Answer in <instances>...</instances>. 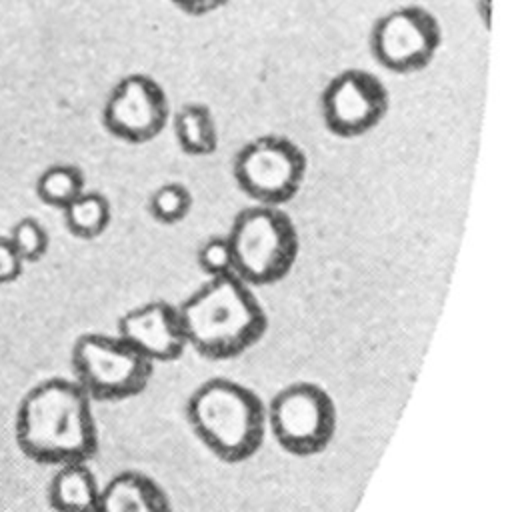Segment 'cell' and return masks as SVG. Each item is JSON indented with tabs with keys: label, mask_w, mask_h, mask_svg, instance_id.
<instances>
[{
	"label": "cell",
	"mask_w": 506,
	"mask_h": 512,
	"mask_svg": "<svg viewBox=\"0 0 506 512\" xmlns=\"http://www.w3.org/2000/svg\"><path fill=\"white\" fill-rule=\"evenodd\" d=\"M14 436L18 448L34 462H88L98 450L92 398L76 380L48 378L24 394Z\"/></svg>",
	"instance_id": "cell-1"
},
{
	"label": "cell",
	"mask_w": 506,
	"mask_h": 512,
	"mask_svg": "<svg viewBox=\"0 0 506 512\" xmlns=\"http://www.w3.org/2000/svg\"><path fill=\"white\" fill-rule=\"evenodd\" d=\"M176 308L186 346L208 360H230L244 354L268 326L252 286L234 274L208 278Z\"/></svg>",
	"instance_id": "cell-2"
},
{
	"label": "cell",
	"mask_w": 506,
	"mask_h": 512,
	"mask_svg": "<svg viewBox=\"0 0 506 512\" xmlns=\"http://www.w3.org/2000/svg\"><path fill=\"white\" fill-rule=\"evenodd\" d=\"M184 412L200 444L224 462H244L264 442L266 408L252 388L236 380L216 376L200 382Z\"/></svg>",
	"instance_id": "cell-3"
},
{
	"label": "cell",
	"mask_w": 506,
	"mask_h": 512,
	"mask_svg": "<svg viewBox=\"0 0 506 512\" xmlns=\"http://www.w3.org/2000/svg\"><path fill=\"white\" fill-rule=\"evenodd\" d=\"M232 248L234 276L248 286L280 282L298 258V232L280 206L242 208L226 234Z\"/></svg>",
	"instance_id": "cell-4"
},
{
	"label": "cell",
	"mask_w": 506,
	"mask_h": 512,
	"mask_svg": "<svg viewBox=\"0 0 506 512\" xmlns=\"http://www.w3.org/2000/svg\"><path fill=\"white\" fill-rule=\"evenodd\" d=\"M74 380L92 400L118 402L148 386L154 364L120 336L88 332L76 338L70 354Z\"/></svg>",
	"instance_id": "cell-5"
},
{
	"label": "cell",
	"mask_w": 506,
	"mask_h": 512,
	"mask_svg": "<svg viewBox=\"0 0 506 512\" xmlns=\"http://www.w3.org/2000/svg\"><path fill=\"white\" fill-rule=\"evenodd\" d=\"M336 420V404L328 390L306 380L280 388L266 406V426L276 444L300 458L314 456L332 442Z\"/></svg>",
	"instance_id": "cell-6"
},
{
	"label": "cell",
	"mask_w": 506,
	"mask_h": 512,
	"mask_svg": "<svg viewBox=\"0 0 506 512\" xmlns=\"http://www.w3.org/2000/svg\"><path fill=\"white\" fill-rule=\"evenodd\" d=\"M304 150L278 134L258 136L246 142L232 164L236 186L256 204L282 206L292 200L306 178Z\"/></svg>",
	"instance_id": "cell-7"
},
{
	"label": "cell",
	"mask_w": 506,
	"mask_h": 512,
	"mask_svg": "<svg viewBox=\"0 0 506 512\" xmlns=\"http://www.w3.org/2000/svg\"><path fill=\"white\" fill-rule=\"evenodd\" d=\"M442 42L436 16L422 6H398L382 14L370 30L374 60L394 72L410 74L426 68Z\"/></svg>",
	"instance_id": "cell-8"
},
{
	"label": "cell",
	"mask_w": 506,
	"mask_h": 512,
	"mask_svg": "<svg viewBox=\"0 0 506 512\" xmlns=\"http://www.w3.org/2000/svg\"><path fill=\"white\" fill-rule=\"evenodd\" d=\"M390 110L384 82L368 70L348 68L338 72L320 94L324 126L340 138L372 132Z\"/></svg>",
	"instance_id": "cell-9"
},
{
	"label": "cell",
	"mask_w": 506,
	"mask_h": 512,
	"mask_svg": "<svg viewBox=\"0 0 506 512\" xmlns=\"http://www.w3.org/2000/svg\"><path fill=\"white\" fill-rule=\"evenodd\" d=\"M168 116L166 90L156 78L142 72L120 78L102 108L104 128L130 144L154 140L166 128Z\"/></svg>",
	"instance_id": "cell-10"
},
{
	"label": "cell",
	"mask_w": 506,
	"mask_h": 512,
	"mask_svg": "<svg viewBox=\"0 0 506 512\" xmlns=\"http://www.w3.org/2000/svg\"><path fill=\"white\" fill-rule=\"evenodd\" d=\"M116 336L148 362H174L188 348L178 308L164 300H150L126 310L116 322Z\"/></svg>",
	"instance_id": "cell-11"
},
{
	"label": "cell",
	"mask_w": 506,
	"mask_h": 512,
	"mask_svg": "<svg viewBox=\"0 0 506 512\" xmlns=\"http://www.w3.org/2000/svg\"><path fill=\"white\" fill-rule=\"evenodd\" d=\"M94 512H172V504L154 478L124 470L100 486Z\"/></svg>",
	"instance_id": "cell-12"
},
{
	"label": "cell",
	"mask_w": 506,
	"mask_h": 512,
	"mask_svg": "<svg viewBox=\"0 0 506 512\" xmlns=\"http://www.w3.org/2000/svg\"><path fill=\"white\" fill-rule=\"evenodd\" d=\"M100 484L86 462L60 464L48 484V502L54 512H94Z\"/></svg>",
	"instance_id": "cell-13"
},
{
	"label": "cell",
	"mask_w": 506,
	"mask_h": 512,
	"mask_svg": "<svg viewBox=\"0 0 506 512\" xmlns=\"http://www.w3.org/2000/svg\"><path fill=\"white\" fill-rule=\"evenodd\" d=\"M178 148L188 156H210L218 148V126L212 110L200 102H188L174 114Z\"/></svg>",
	"instance_id": "cell-14"
},
{
	"label": "cell",
	"mask_w": 506,
	"mask_h": 512,
	"mask_svg": "<svg viewBox=\"0 0 506 512\" xmlns=\"http://www.w3.org/2000/svg\"><path fill=\"white\" fill-rule=\"evenodd\" d=\"M64 224L68 232L82 240L98 238L106 232L112 218V208L102 192L84 190L64 210Z\"/></svg>",
	"instance_id": "cell-15"
},
{
	"label": "cell",
	"mask_w": 506,
	"mask_h": 512,
	"mask_svg": "<svg viewBox=\"0 0 506 512\" xmlns=\"http://www.w3.org/2000/svg\"><path fill=\"white\" fill-rule=\"evenodd\" d=\"M84 174L74 164H52L40 172L36 180V196L42 204L64 210L74 198H78L84 186Z\"/></svg>",
	"instance_id": "cell-16"
},
{
	"label": "cell",
	"mask_w": 506,
	"mask_h": 512,
	"mask_svg": "<svg viewBox=\"0 0 506 512\" xmlns=\"http://www.w3.org/2000/svg\"><path fill=\"white\" fill-rule=\"evenodd\" d=\"M194 204L192 192L182 182H164L148 196L150 216L166 226L186 220Z\"/></svg>",
	"instance_id": "cell-17"
},
{
	"label": "cell",
	"mask_w": 506,
	"mask_h": 512,
	"mask_svg": "<svg viewBox=\"0 0 506 512\" xmlns=\"http://www.w3.org/2000/svg\"><path fill=\"white\" fill-rule=\"evenodd\" d=\"M6 236L12 242L18 256L24 260V264L38 262L48 252V246H50L48 230L42 226L40 220L32 216H24L18 222H14V226Z\"/></svg>",
	"instance_id": "cell-18"
},
{
	"label": "cell",
	"mask_w": 506,
	"mask_h": 512,
	"mask_svg": "<svg viewBox=\"0 0 506 512\" xmlns=\"http://www.w3.org/2000/svg\"><path fill=\"white\" fill-rule=\"evenodd\" d=\"M196 264L208 278H220V276L234 274L232 248H230L226 234L206 238L196 250Z\"/></svg>",
	"instance_id": "cell-19"
},
{
	"label": "cell",
	"mask_w": 506,
	"mask_h": 512,
	"mask_svg": "<svg viewBox=\"0 0 506 512\" xmlns=\"http://www.w3.org/2000/svg\"><path fill=\"white\" fill-rule=\"evenodd\" d=\"M22 270H24V260L18 256L8 236H0V286L16 282Z\"/></svg>",
	"instance_id": "cell-20"
},
{
	"label": "cell",
	"mask_w": 506,
	"mask_h": 512,
	"mask_svg": "<svg viewBox=\"0 0 506 512\" xmlns=\"http://www.w3.org/2000/svg\"><path fill=\"white\" fill-rule=\"evenodd\" d=\"M170 2L190 16H206L220 10L228 0H170Z\"/></svg>",
	"instance_id": "cell-21"
},
{
	"label": "cell",
	"mask_w": 506,
	"mask_h": 512,
	"mask_svg": "<svg viewBox=\"0 0 506 512\" xmlns=\"http://www.w3.org/2000/svg\"><path fill=\"white\" fill-rule=\"evenodd\" d=\"M492 14H494V0H476V16L486 30L492 28Z\"/></svg>",
	"instance_id": "cell-22"
}]
</instances>
